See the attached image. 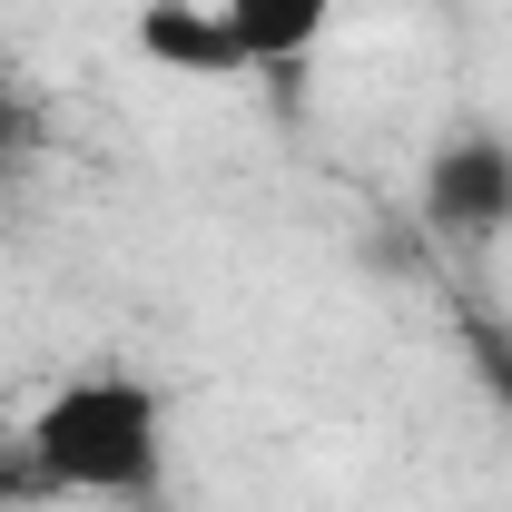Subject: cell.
I'll return each mask as SVG.
<instances>
[{"instance_id": "1", "label": "cell", "mask_w": 512, "mask_h": 512, "mask_svg": "<svg viewBox=\"0 0 512 512\" xmlns=\"http://www.w3.org/2000/svg\"><path fill=\"white\" fill-rule=\"evenodd\" d=\"M20 453L40 503H148L168 483V394L128 365H89L20 414Z\"/></svg>"}, {"instance_id": "4", "label": "cell", "mask_w": 512, "mask_h": 512, "mask_svg": "<svg viewBox=\"0 0 512 512\" xmlns=\"http://www.w3.org/2000/svg\"><path fill=\"white\" fill-rule=\"evenodd\" d=\"M128 40H138V60L168 69V79H247V69H237V50H227L217 0H138Z\"/></svg>"}, {"instance_id": "3", "label": "cell", "mask_w": 512, "mask_h": 512, "mask_svg": "<svg viewBox=\"0 0 512 512\" xmlns=\"http://www.w3.org/2000/svg\"><path fill=\"white\" fill-rule=\"evenodd\" d=\"M217 20H227V50L247 79H286L335 30V0H217Z\"/></svg>"}, {"instance_id": "2", "label": "cell", "mask_w": 512, "mask_h": 512, "mask_svg": "<svg viewBox=\"0 0 512 512\" xmlns=\"http://www.w3.org/2000/svg\"><path fill=\"white\" fill-rule=\"evenodd\" d=\"M424 217L463 247H493L512 227V138L503 128H453L424 158Z\"/></svg>"}, {"instance_id": "5", "label": "cell", "mask_w": 512, "mask_h": 512, "mask_svg": "<svg viewBox=\"0 0 512 512\" xmlns=\"http://www.w3.org/2000/svg\"><path fill=\"white\" fill-rule=\"evenodd\" d=\"M10 503H40V483H30V453H20V424H0V512Z\"/></svg>"}]
</instances>
